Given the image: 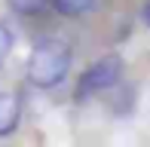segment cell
Wrapping results in <instances>:
<instances>
[{"mask_svg":"<svg viewBox=\"0 0 150 147\" xmlns=\"http://www.w3.org/2000/svg\"><path fill=\"white\" fill-rule=\"evenodd\" d=\"M67 71H71V46L64 43V40H40L37 46L31 49L28 55V83L37 86V89H52V86H58L61 80L67 77Z\"/></svg>","mask_w":150,"mask_h":147,"instance_id":"1","label":"cell"},{"mask_svg":"<svg viewBox=\"0 0 150 147\" xmlns=\"http://www.w3.org/2000/svg\"><path fill=\"white\" fill-rule=\"evenodd\" d=\"M120 74H122V58H120V55H104V58H98V61L89 64L86 74L80 77L77 95L86 98V95H95V92L110 89V86L120 83Z\"/></svg>","mask_w":150,"mask_h":147,"instance_id":"2","label":"cell"},{"mask_svg":"<svg viewBox=\"0 0 150 147\" xmlns=\"http://www.w3.org/2000/svg\"><path fill=\"white\" fill-rule=\"evenodd\" d=\"M18 113H22V104L12 92H0V135H9L18 123Z\"/></svg>","mask_w":150,"mask_h":147,"instance_id":"3","label":"cell"},{"mask_svg":"<svg viewBox=\"0 0 150 147\" xmlns=\"http://www.w3.org/2000/svg\"><path fill=\"white\" fill-rule=\"evenodd\" d=\"M6 3H9V9L18 12V16H37V12L46 9L49 0H6Z\"/></svg>","mask_w":150,"mask_h":147,"instance_id":"4","label":"cell"},{"mask_svg":"<svg viewBox=\"0 0 150 147\" xmlns=\"http://www.w3.org/2000/svg\"><path fill=\"white\" fill-rule=\"evenodd\" d=\"M52 3L61 16H83L86 9H92L95 0H52Z\"/></svg>","mask_w":150,"mask_h":147,"instance_id":"5","label":"cell"},{"mask_svg":"<svg viewBox=\"0 0 150 147\" xmlns=\"http://www.w3.org/2000/svg\"><path fill=\"white\" fill-rule=\"evenodd\" d=\"M9 49H12V34L0 25V64L6 61V55H9Z\"/></svg>","mask_w":150,"mask_h":147,"instance_id":"6","label":"cell"},{"mask_svg":"<svg viewBox=\"0 0 150 147\" xmlns=\"http://www.w3.org/2000/svg\"><path fill=\"white\" fill-rule=\"evenodd\" d=\"M144 22H147V25H150V3H147V6H144Z\"/></svg>","mask_w":150,"mask_h":147,"instance_id":"7","label":"cell"}]
</instances>
